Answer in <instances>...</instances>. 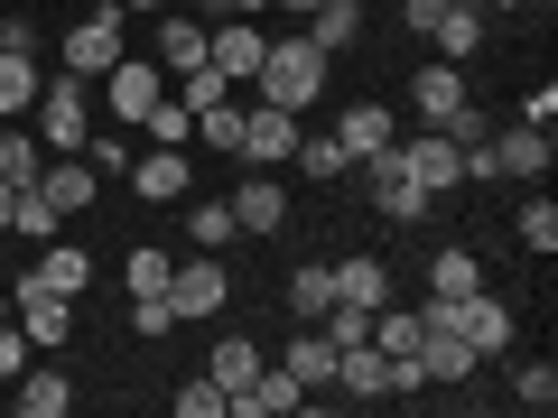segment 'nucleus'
Listing matches in <instances>:
<instances>
[{
    "label": "nucleus",
    "instance_id": "obj_27",
    "mask_svg": "<svg viewBox=\"0 0 558 418\" xmlns=\"http://www.w3.org/2000/svg\"><path fill=\"white\" fill-rule=\"evenodd\" d=\"M10 233H20V242H57V233H65V214L38 196V186H20V205H10Z\"/></svg>",
    "mask_w": 558,
    "mask_h": 418
},
{
    "label": "nucleus",
    "instance_id": "obj_26",
    "mask_svg": "<svg viewBox=\"0 0 558 418\" xmlns=\"http://www.w3.org/2000/svg\"><path fill=\"white\" fill-rule=\"evenodd\" d=\"M428 38H438L447 65H465V57L484 47V20H475V10H438V20H428Z\"/></svg>",
    "mask_w": 558,
    "mask_h": 418
},
{
    "label": "nucleus",
    "instance_id": "obj_16",
    "mask_svg": "<svg viewBox=\"0 0 558 418\" xmlns=\"http://www.w3.org/2000/svg\"><path fill=\"white\" fill-rule=\"evenodd\" d=\"M47 177V139L28 121H0V186H38Z\"/></svg>",
    "mask_w": 558,
    "mask_h": 418
},
{
    "label": "nucleus",
    "instance_id": "obj_3",
    "mask_svg": "<svg viewBox=\"0 0 558 418\" xmlns=\"http://www.w3.org/2000/svg\"><path fill=\"white\" fill-rule=\"evenodd\" d=\"M28 131L47 139V159L84 149V139H94V84H84V75H47L38 102H28Z\"/></svg>",
    "mask_w": 558,
    "mask_h": 418
},
{
    "label": "nucleus",
    "instance_id": "obj_24",
    "mask_svg": "<svg viewBox=\"0 0 558 418\" xmlns=\"http://www.w3.org/2000/svg\"><path fill=\"white\" fill-rule=\"evenodd\" d=\"M38 279H47V288H65V298H84V288H94V251H84V242H47Z\"/></svg>",
    "mask_w": 558,
    "mask_h": 418
},
{
    "label": "nucleus",
    "instance_id": "obj_4",
    "mask_svg": "<svg viewBox=\"0 0 558 418\" xmlns=\"http://www.w3.org/2000/svg\"><path fill=\"white\" fill-rule=\"evenodd\" d=\"M121 20H131V10H112V0H102L94 20H75V28H65V75H84V84H94V75H112V65L131 57Z\"/></svg>",
    "mask_w": 558,
    "mask_h": 418
},
{
    "label": "nucleus",
    "instance_id": "obj_45",
    "mask_svg": "<svg viewBox=\"0 0 558 418\" xmlns=\"http://www.w3.org/2000/svg\"><path fill=\"white\" fill-rule=\"evenodd\" d=\"M112 10H131V20H159V10H168V0H112Z\"/></svg>",
    "mask_w": 558,
    "mask_h": 418
},
{
    "label": "nucleus",
    "instance_id": "obj_18",
    "mask_svg": "<svg viewBox=\"0 0 558 418\" xmlns=\"http://www.w3.org/2000/svg\"><path fill=\"white\" fill-rule=\"evenodd\" d=\"M381 298H391V270H381L373 251H354V260H336V307H363V317H373Z\"/></svg>",
    "mask_w": 558,
    "mask_h": 418
},
{
    "label": "nucleus",
    "instance_id": "obj_23",
    "mask_svg": "<svg viewBox=\"0 0 558 418\" xmlns=\"http://www.w3.org/2000/svg\"><path fill=\"white\" fill-rule=\"evenodd\" d=\"M465 288H484V260L465 251V242H438V260H428V298H465Z\"/></svg>",
    "mask_w": 558,
    "mask_h": 418
},
{
    "label": "nucleus",
    "instance_id": "obj_47",
    "mask_svg": "<svg viewBox=\"0 0 558 418\" xmlns=\"http://www.w3.org/2000/svg\"><path fill=\"white\" fill-rule=\"evenodd\" d=\"M252 10H270V0H233V20H252Z\"/></svg>",
    "mask_w": 558,
    "mask_h": 418
},
{
    "label": "nucleus",
    "instance_id": "obj_37",
    "mask_svg": "<svg viewBox=\"0 0 558 418\" xmlns=\"http://www.w3.org/2000/svg\"><path fill=\"white\" fill-rule=\"evenodd\" d=\"M223 94H233V84H223L215 65H186V75H178V102H186V112H215Z\"/></svg>",
    "mask_w": 558,
    "mask_h": 418
},
{
    "label": "nucleus",
    "instance_id": "obj_31",
    "mask_svg": "<svg viewBox=\"0 0 558 418\" xmlns=\"http://www.w3.org/2000/svg\"><path fill=\"white\" fill-rule=\"evenodd\" d=\"M140 131L159 139V149H186V139H196V112H186L178 94H159V102H149V121H140Z\"/></svg>",
    "mask_w": 558,
    "mask_h": 418
},
{
    "label": "nucleus",
    "instance_id": "obj_36",
    "mask_svg": "<svg viewBox=\"0 0 558 418\" xmlns=\"http://www.w3.org/2000/svg\"><path fill=\"white\" fill-rule=\"evenodd\" d=\"M354 20H363V10H326V0H317V10H307V28H299V38L336 57V47H354Z\"/></svg>",
    "mask_w": 558,
    "mask_h": 418
},
{
    "label": "nucleus",
    "instance_id": "obj_40",
    "mask_svg": "<svg viewBox=\"0 0 558 418\" xmlns=\"http://www.w3.org/2000/svg\"><path fill=\"white\" fill-rule=\"evenodd\" d=\"M326 335H336V354H344V344H373V317H363V307H326Z\"/></svg>",
    "mask_w": 558,
    "mask_h": 418
},
{
    "label": "nucleus",
    "instance_id": "obj_8",
    "mask_svg": "<svg viewBox=\"0 0 558 418\" xmlns=\"http://www.w3.org/2000/svg\"><path fill=\"white\" fill-rule=\"evenodd\" d=\"M289 149H299V112H279V102H242V149H233V159L289 168Z\"/></svg>",
    "mask_w": 558,
    "mask_h": 418
},
{
    "label": "nucleus",
    "instance_id": "obj_12",
    "mask_svg": "<svg viewBox=\"0 0 558 418\" xmlns=\"http://www.w3.org/2000/svg\"><path fill=\"white\" fill-rule=\"evenodd\" d=\"M223 205H233V233H279V223H289V186L279 177H242Z\"/></svg>",
    "mask_w": 558,
    "mask_h": 418
},
{
    "label": "nucleus",
    "instance_id": "obj_39",
    "mask_svg": "<svg viewBox=\"0 0 558 418\" xmlns=\"http://www.w3.org/2000/svg\"><path fill=\"white\" fill-rule=\"evenodd\" d=\"M223 409H233V399H223V381H215V372L178 391V418H223Z\"/></svg>",
    "mask_w": 558,
    "mask_h": 418
},
{
    "label": "nucleus",
    "instance_id": "obj_38",
    "mask_svg": "<svg viewBox=\"0 0 558 418\" xmlns=\"http://www.w3.org/2000/svg\"><path fill=\"white\" fill-rule=\"evenodd\" d=\"M521 242H531L539 260L558 251V205H549V196H531V205H521Z\"/></svg>",
    "mask_w": 558,
    "mask_h": 418
},
{
    "label": "nucleus",
    "instance_id": "obj_44",
    "mask_svg": "<svg viewBox=\"0 0 558 418\" xmlns=\"http://www.w3.org/2000/svg\"><path fill=\"white\" fill-rule=\"evenodd\" d=\"M438 10H447V0H400V20H410L418 38H428V20H438Z\"/></svg>",
    "mask_w": 558,
    "mask_h": 418
},
{
    "label": "nucleus",
    "instance_id": "obj_33",
    "mask_svg": "<svg viewBox=\"0 0 558 418\" xmlns=\"http://www.w3.org/2000/svg\"><path fill=\"white\" fill-rule=\"evenodd\" d=\"M186 242H196V251H223V242H233V205H223V196L186 205Z\"/></svg>",
    "mask_w": 558,
    "mask_h": 418
},
{
    "label": "nucleus",
    "instance_id": "obj_9",
    "mask_svg": "<svg viewBox=\"0 0 558 418\" xmlns=\"http://www.w3.org/2000/svg\"><path fill=\"white\" fill-rule=\"evenodd\" d=\"M94 84H102V102H112L121 121H149V102L168 94V65L159 57H121L112 75H94Z\"/></svg>",
    "mask_w": 558,
    "mask_h": 418
},
{
    "label": "nucleus",
    "instance_id": "obj_6",
    "mask_svg": "<svg viewBox=\"0 0 558 418\" xmlns=\"http://www.w3.org/2000/svg\"><path fill=\"white\" fill-rule=\"evenodd\" d=\"M10 317H20V335H28V344H47V354L75 335V298H65V288H47L38 270H20V307H10Z\"/></svg>",
    "mask_w": 558,
    "mask_h": 418
},
{
    "label": "nucleus",
    "instance_id": "obj_49",
    "mask_svg": "<svg viewBox=\"0 0 558 418\" xmlns=\"http://www.w3.org/2000/svg\"><path fill=\"white\" fill-rule=\"evenodd\" d=\"M447 10H484V0H447Z\"/></svg>",
    "mask_w": 558,
    "mask_h": 418
},
{
    "label": "nucleus",
    "instance_id": "obj_13",
    "mask_svg": "<svg viewBox=\"0 0 558 418\" xmlns=\"http://www.w3.org/2000/svg\"><path fill=\"white\" fill-rule=\"evenodd\" d=\"M336 139H344V159H354V168H373V159H391V112H381V102H344V121H336Z\"/></svg>",
    "mask_w": 558,
    "mask_h": 418
},
{
    "label": "nucleus",
    "instance_id": "obj_14",
    "mask_svg": "<svg viewBox=\"0 0 558 418\" xmlns=\"http://www.w3.org/2000/svg\"><path fill=\"white\" fill-rule=\"evenodd\" d=\"M94 159H84V149H65V159H47V177H38V196L57 205V214H84V205H94Z\"/></svg>",
    "mask_w": 558,
    "mask_h": 418
},
{
    "label": "nucleus",
    "instance_id": "obj_11",
    "mask_svg": "<svg viewBox=\"0 0 558 418\" xmlns=\"http://www.w3.org/2000/svg\"><path fill=\"white\" fill-rule=\"evenodd\" d=\"M131 186L149 205H186L196 196V168H186V149H149V159H131Z\"/></svg>",
    "mask_w": 558,
    "mask_h": 418
},
{
    "label": "nucleus",
    "instance_id": "obj_29",
    "mask_svg": "<svg viewBox=\"0 0 558 418\" xmlns=\"http://www.w3.org/2000/svg\"><path fill=\"white\" fill-rule=\"evenodd\" d=\"M168 270H178V260H168L159 242H140V251L121 260V279H131V298H168Z\"/></svg>",
    "mask_w": 558,
    "mask_h": 418
},
{
    "label": "nucleus",
    "instance_id": "obj_10",
    "mask_svg": "<svg viewBox=\"0 0 558 418\" xmlns=\"http://www.w3.org/2000/svg\"><path fill=\"white\" fill-rule=\"evenodd\" d=\"M260 28L252 20H215V38H205V65H215L223 84H233V94H252V75H260Z\"/></svg>",
    "mask_w": 558,
    "mask_h": 418
},
{
    "label": "nucleus",
    "instance_id": "obj_48",
    "mask_svg": "<svg viewBox=\"0 0 558 418\" xmlns=\"http://www.w3.org/2000/svg\"><path fill=\"white\" fill-rule=\"evenodd\" d=\"M326 10H363V0H326Z\"/></svg>",
    "mask_w": 558,
    "mask_h": 418
},
{
    "label": "nucleus",
    "instance_id": "obj_50",
    "mask_svg": "<svg viewBox=\"0 0 558 418\" xmlns=\"http://www.w3.org/2000/svg\"><path fill=\"white\" fill-rule=\"evenodd\" d=\"M0 317H10V298H0Z\"/></svg>",
    "mask_w": 558,
    "mask_h": 418
},
{
    "label": "nucleus",
    "instance_id": "obj_35",
    "mask_svg": "<svg viewBox=\"0 0 558 418\" xmlns=\"http://www.w3.org/2000/svg\"><path fill=\"white\" fill-rule=\"evenodd\" d=\"M512 399H521L531 418H549V409H558V362H521V372H512Z\"/></svg>",
    "mask_w": 558,
    "mask_h": 418
},
{
    "label": "nucleus",
    "instance_id": "obj_19",
    "mask_svg": "<svg viewBox=\"0 0 558 418\" xmlns=\"http://www.w3.org/2000/svg\"><path fill=\"white\" fill-rule=\"evenodd\" d=\"M373 196H381V214H391V223H428V205H438L418 177H400L391 159H373Z\"/></svg>",
    "mask_w": 558,
    "mask_h": 418
},
{
    "label": "nucleus",
    "instance_id": "obj_2",
    "mask_svg": "<svg viewBox=\"0 0 558 418\" xmlns=\"http://www.w3.org/2000/svg\"><path fill=\"white\" fill-rule=\"evenodd\" d=\"M410 112L428 121V131H447V139H494L484 112H475V94H465V65H447V57L410 75Z\"/></svg>",
    "mask_w": 558,
    "mask_h": 418
},
{
    "label": "nucleus",
    "instance_id": "obj_41",
    "mask_svg": "<svg viewBox=\"0 0 558 418\" xmlns=\"http://www.w3.org/2000/svg\"><path fill=\"white\" fill-rule=\"evenodd\" d=\"M168 325H178L168 298H131V335H168Z\"/></svg>",
    "mask_w": 558,
    "mask_h": 418
},
{
    "label": "nucleus",
    "instance_id": "obj_21",
    "mask_svg": "<svg viewBox=\"0 0 558 418\" xmlns=\"http://www.w3.org/2000/svg\"><path fill=\"white\" fill-rule=\"evenodd\" d=\"M205 38H215L205 20H178V10H159V65H168V75H186V65H205Z\"/></svg>",
    "mask_w": 558,
    "mask_h": 418
},
{
    "label": "nucleus",
    "instance_id": "obj_32",
    "mask_svg": "<svg viewBox=\"0 0 558 418\" xmlns=\"http://www.w3.org/2000/svg\"><path fill=\"white\" fill-rule=\"evenodd\" d=\"M289 168H307V177L326 186V177H344L354 159H344V139H336V131H326V139H307V131H299V149H289Z\"/></svg>",
    "mask_w": 558,
    "mask_h": 418
},
{
    "label": "nucleus",
    "instance_id": "obj_42",
    "mask_svg": "<svg viewBox=\"0 0 558 418\" xmlns=\"http://www.w3.org/2000/svg\"><path fill=\"white\" fill-rule=\"evenodd\" d=\"M521 121H531V131H549V121H558V84H539V94H521Z\"/></svg>",
    "mask_w": 558,
    "mask_h": 418
},
{
    "label": "nucleus",
    "instance_id": "obj_43",
    "mask_svg": "<svg viewBox=\"0 0 558 418\" xmlns=\"http://www.w3.org/2000/svg\"><path fill=\"white\" fill-rule=\"evenodd\" d=\"M20 344H28L20 317H0V381H20Z\"/></svg>",
    "mask_w": 558,
    "mask_h": 418
},
{
    "label": "nucleus",
    "instance_id": "obj_1",
    "mask_svg": "<svg viewBox=\"0 0 558 418\" xmlns=\"http://www.w3.org/2000/svg\"><path fill=\"white\" fill-rule=\"evenodd\" d=\"M252 94L279 102V112H317V94H326V47H307V38H270V47H260Z\"/></svg>",
    "mask_w": 558,
    "mask_h": 418
},
{
    "label": "nucleus",
    "instance_id": "obj_17",
    "mask_svg": "<svg viewBox=\"0 0 558 418\" xmlns=\"http://www.w3.org/2000/svg\"><path fill=\"white\" fill-rule=\"evenodd\" d=\"M494 149V177H539L549 168V131H531V121H512L502 139H484Z\"/></svg>",
    "mask_w": 558,
    "mask_h": 418
},
{
    "label": "nucleus",
    "instance_id": "obj_46",
    "mask_svg": "<svg viewBox=\"0 0 558 418\" xmlns=\"http://www.w3.org/2000/svg\"><path fill=\"white\" fill-rule=\"evenodd\" d=\"M10 205H20V186H0V233H10Z\"/></svg>",
    "mask_w": 558,
    "mask_h": 418
},
{
    "label": "nucleus",
    "instance_id": "obj_34",
    "mask_svg": "<svg viewBox=\"0 0 558 418\" xmlns=\"http://www.w3.org/2000/svg\"><path fill=\"white\" fill-rule=\"evenodd\" d=\"M196 139H205V149H223V159H233V149H242V94H223L215 112H196Z\"/></svg>",
    "mask_w": 558,
    "mask_h": 418
},
{
    "label": "nucleus",
    "instance_id": "obj_28",
    "mask_svg": "<svg viewBox=\"0 0 558 418\" xmlns=\"http://www.w3.org/2000/svg\"><path fill=\"white\" fill-rule=\"evenodd\" d=\"M260 362H270V354H260V344H252V335H223V344H215V381H223V399H233V391H242V381H252V372H260Z\"/></svg>",
    "mask_w": 558,
    "mask_h": 418
},
{
    "label": "nucleus",
    "instance_id": "obj_22",
    "mask_svg": "<svg viewBox=\"0 0 558 418\" xmlns=\"http://www.w3.org/2000/svg\"><path fill=\"white\" fill-rule=\"evenodd\" d=\"M38 57H20V47H0V121H28V102H38Z\"/></svg>",
    "mask_w": 558,
    "mask_h": 418
},
{
    "label": "nucleus",
    "instance_id": "obj_5",
    "mask_svg": "<svg viewBox=\"0 0 558 418\" xmlns=\"http://www.w3.org/2000/svg\"><path fill=\"white\" fill-rule=\"evenodd\" d=\"M391 168H400V177H418L428 196H447V186H465V139H447V131L391 139Z\"/></svg>",
    "mask_w": 558,
    "mask_h": 418
},
{
    "label": "nucleus",
    "instance_id": "obj_30",
    "mask_svg": "<svg viewBox=\"0 0 558 418\" xmlns=\"http://www.w3.org/2000/svg\"><path fill=\"white\" fill-rule=\"evenodd\" d=\"M289 307H299V317H307V325H317V317H326V307H336V270H326V260H307V270H299V279H289Z\"/></svg>",
    "mask_w": 558,
    "mask_h": 418
},
{
    "label": "nucleus",
    "instance_id": "obj_15",
    "mask_svg": "<svg viewBox=\"0 0 558 418\" xmlns=\"http://www.w3.org/2000/svg\"><path fill=\"white\" fill-rule=\"evenodd\" d=\"M336 391L391 399V354H381V344H344V354H336Z\"/></svg>",
    "mask_w": 558,
    "mask_h": 418
},
{
    "label": "nucleus",
    "instance_id": "obj_25",
    "mask_svg": "<svg viewBox=\"0 0 558 418\" xmlns=\"http://www.w3.org/2000/svg\"><path fill=\"white\" fill-rule=\"evenodd\" d=\"M20 409L28 418H65L75 409V381H65L57 362H38V372H20Z\"/></svg>",
    "mask_w": 558,
    "mask_h": 418
},
{
    "label": "nucleus",
    "instance_id": "obj_20",
    "mask_svg": "<svg viewBox=\"0 0 558 418\" xmlns=\"http://www.w3.org/2000/svg\"><path fill=\"white\" fill-rule=\"evenodd\" d=\"M289 372L307 381V391H336V335H326V325H307V335H289Z\"/></svg>",
    "mask_w": 558,
    "mask_h": 418
},
{
    "label": "nucleus",
    "instance_id": "obj_7",
    "mask_svg": "<svg viewBox=\"0 0 558 418\" xmlns=\"http://www.w3.org/2000/svg\"><path fill=\"white\" fill-rule=\"evenodd\" d=\"M223 298H233V279H223L215 251H196V260L168 270V307H178V325H186V317H223Z\"/></svg>",
    "mask_w": 558,
    "mask_h": 418
}]
</instances>
